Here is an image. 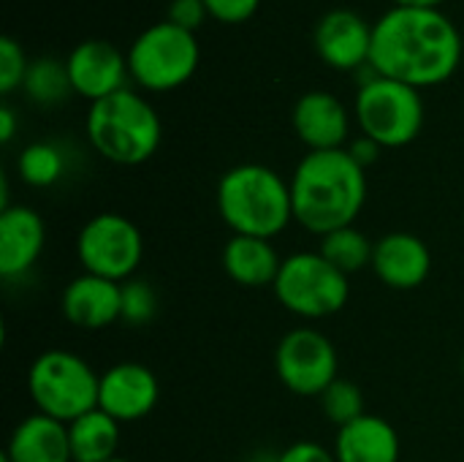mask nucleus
<instances>
[{
    "label": "nucleus",
    "mask_w": 464,
    "mask_h": 462,
    "mask_svg": "<svg viewBox=\"0 0 464 462\" xmlns=\"http://www.w3.org/2000/svg\"><path fill=\"white\" fill-rule=\"evenodd\" d=\"M272 289L288 313L310 321L340 313L351 297L348 275L329 264L318 251H299L285 256Z\"/></svg>",
    "instance_id": "obj_6"
},
{
    "label": "nucleus",
    "mask_w": 464,
    "mask_h": 462,
    "mask_svg": "<svg viewBox=\"0 0 464 462\" xmlns=\"http://www.w3.org/2000/svg\"><path fill=\"white\" fill-rule=\"evenodd\" d=\"M370 267L383 286L394 291H411L430 278L432 253L421 237L408 231H392L375 242Z\"/></svg>",
    "instance_id": "obj_14"
},
{
    "label": "nucleus",
    "mask_w": 464,
    "mask_h": 462,
    "mask_svg": "<svg viewBox=\"0 0 464 462\" xmlns=\"http://www.w3.org/2000/svg\"><path fill=\"white\" fill-rule=\"evenodd\" d=\"M275 370L285 389L302 398H321L340 370L334 343L318 329H291L275 351Z\"/></svg>",
    "instance_id": "obj_10"
},
{
    "label": "nucleus",
    "mask_w": 464,
    "mask_h": 462,
    "mask_svg": "<svg viewBox=\"0 0 464 462\" xmlns=\"http://www.w3.org/2000/svg\"><path fill=\"white\" fill-rule=\"evenodd\" d=\"M462 370H464V362H462Z\"/></svg>",
    "instance_id": "obj_37"
},
{
    "label": "nucleus",
    "mask_w": 464,
    "mask_h": 462,
    "mask_svg": "<svg viewBox=\"0 0 464 462\" xmlns=\"http://www.w3.org/2000/svg\"><path fill=\"white\" fill-rule=\"evenodd\" d=\"M16 133V117L8 106H0V142L8 144Z\"/></svg>",
    "instance_id": "obj_32"
},
{
    "label": "nucleus",
    "mask_w": 464,
    "mask_h": 462,
    "mask_svg": "<svg viewBox=\"0 0 464 462\" xmlns=\"http://www.w3.org/2000/svg\"><path fill=\"white\" fill-rule=\"evenodd\" d=\"M372 251H375V242H370V237L356 226H343V229L324 234L321 248H318V253L348 278L353 272H362L367 264H372Z\"/></svg>",
    "instance_id": "obj_22"
},
{
    "label": "nucleus",
    "mask_w": 464,
    "mask_h": 462,
    "mask_svg": "<svg viewBox=\"0 0 464 462\" xmlns=\"http://www.w3.org/2000/svg\"><path fill=\"white\" fill-rule=\"evenodd\" d=\"M356 120L362 133L381 147H405L424 125L421 93L397 79L375 76L356 93Z\"/></svg>",
    "instance_id": "obj_8"
},
{
    "label": "nucleus",
    "mask_w": 464,
    "mask_h": 462,
    "mask_svg": "<svg viewBox=\"0 0 464 462\" xmlns=\"http://www.w3.org/2000/svg\"><path fill=\"white\" fill-rule=\"evenodd\" d=\"M22 87L30 95V101H35L41 106H54V103L65 101L68 93H73L65 63H57L52 57H41L35 63H30Z\"/></svg>",
    "instance_id": "obj_23"
},
{
    "label": "nucleus",
    "mask_w": 464,
    "mask_h": 462,
    "mask_svg": "<svg viewBox=\"0 0 464 462\" xmlns=\"http://www.w3.org/2000/svg\"><path fill=\"white\" fill-rule=\"evenodd\" d=\"M277 462H337L334 452L315 441H296L280 452Z\"/></svg>",
    "instance_id": "obj_30"
},
{
    "label": "nucleus",
    "mask_w": 464,
    "mask_h": 462,
    "mask_svg": "<svg viewBox=\"0 0 464 462\" xmlns=\"http://www.w3.org/2000/svg\"><path fill=\"white\" fill-rule=\"evenodd\" d=\"M209 14H207L204 0H171V5H169V22H174V25L190 30V33H196V27Z\"/></svg>",
    "instance_id": "obj_29"
},
{
    "label": "nucleus",
    "mask_w": 464,
    "mask_h": 462,
    "mask_svg": "<svg viewBox=\"0 0 464 462\" xmlns=\"http://www.w3.org/2000/svg\"><path fill=\"white\" fill-rule=\"evenodd\" d=\"M337 462H400V436L383 417L364 414L362 419L337 430L334 438Z\"/></svg>",
    "instance_id": "obj_18"
},
{
    "label": "nucleus",
    "mask_w": 464,
    "mask_h": 462,
    "mask_svg": "<svg viewBox=\"0 0 464 462\" xmlns=\"http://www.w3.org/2000/svg\"><path fill=\"white\" fill-rule=\"evenodd\" d=\"M280 267H283V259H280L277 248L272 245V240L234 234L223 248L226 275L245 289L275 286Z\"/></svg>",
    "instance_id": "obj_20"
},
{
    "label": "nucleus",
    "mask_w": 464,
    "mask_h": 462,
    "mask_svg": "<svg viewBox=\"0 0 464 462\" xmlns=\"http://www.w3.org/2000/svg\"><path fill=\"white\" fill-rule=\"evenodd\" d=\"M315 52L337 71H359L370 63L372 25L353 8H334L315 25Z\"/></svg>",
    "instance_id": "obj_12"
},
{
    "label": "nucleus",
    "mask_w": 464,
    "mask_h": 462,
    "mask_svg": "<svg viewBox=\"0 0 464 462\" xmlns=\"http://www.w3.org/2000/svg\"><path fill=\"white\" fill-rule=\"evenodd\" d=\"M101 376L73 351L49 349L27 370V392L35 411L63 425L98 408Z\"/></svg>",
    "instance_id": "obj_5"
},
{
    "label": "nucleus",
    "mask_w": 464,
    "mask_h": 462,
    "mask_svg": "<svg viewBox=\"0 0 464 462\" xmlns=\"http://www.w3.org/2000/svg\"><path fill=\"white\" fill-rule=\"evenodd\" d=\"M3 455L11 462H73L68 425L35 411L14 428Z\"/></svg>",
    "instance_id": "obj_19"
},
{
    "label": "nucleus",
    "mask_w": 464,
    "mask_h": 462,
    "mask_svg": "<svg viewBox=\"0 0 464 462\" xmlns=\"http://www.w3.org/2000/svg\"><path fill=\"white\" fill-rule=\"evenodd\" d=\"M294 221L310 234L353 226L367 202L364 169L348 150L307 152L291 177Z\"/></svg>",
    "instance_id": "obj_2"
},
{
    "label": "nucleus",
    "mask_w": 464,
    "mask_h": 462,
    "mask_svg": "<svg viewBox=\"0 0 464 462\" xmlns=\"http://www.w3.org/2000/svg\"><path fill=\"white\" fill-rule=\"evenodd\" d=\"M0 462H11V460H8V457H5V455H3V457H0Z\"/></svg>",
    "instance_id": "obj_36"
},
{
    "label": "nucleus",
    "mask_w": 464,
    "mask_h": 462,
    "mask_svg": "<svg viewBox=\"0 0 464 462\" xmlns=\"http://www.w3.org/2000/svg\"><path fill=\"white\" fill-rule=\"evenodd\" d=\"M163 125L150 101L133 90H120L90 103L87 139L98 155L120 166H139L160 147Z\"/></svg>",
    "instance_id": "obj_4"
},
{
    "label": "nucleus",
    "mask_w": 464,
    "mask_h": 462,
    "mask_svg": "<svg viewBox=\"0 0 464 462\" xmlns=\"http://www.w3.org/2000/svg\"><path fill=\"white\" fill-rule=\"evenodd\" d=\"M109 462H130V460H125V457H114V460H109Z\"/></svg>",
    "instance_id": "obj_35"
},
{
    "label": "nucleus",
    "mask_w": 464,
    "mask_h": 462,
    "mask_svg": "<svg viewBox=\"0 0 464 462\" xmlns=\"http://www.w3.org/2000/svg\"><path fill=\"white\" fill-rule=\"evenodd\" d=\"M158 310V297L155 289L147 280H125L122 283V319L130 327H144L155 319Z\"/></svg>",
    "instance_id": "obj_26"
},
{
    "label": "nucleus",
    "mask_w": 464,
    "mask_h": 462,
    "mask_svg": "<svg viewBox=\"0 0 464 462\" xmlns=\"http://www.w3.org/2000/svg\"><path fill=\"white\" fill-rule=\"evenodd\" d=\"M198 60L201 49L196 33L166 19L136 35L128 52V71L144 90L169 93L196 74Z\"/></svg>",
    "instance_id": "obj_7"
},
{
    "label": "nucleus",
    "mask_w": 464,
    "mask_h": 462,
    "mask_svg": "<svg viewBox=\"0 0 464 462\" xmlns=\"http://www.w3.org/2000/svg\"><path fill=\"white\" fill-rule=\"evenodd\" d=\"M345 150L351 152V158H353L362 169H367V166H372V163L378 161V155H381V150H383V147H381L378 142H372L370 136H364V133H362V136H359V139H353Z\"/></svg>",
    "instance_id": "obj_31"
},
{
    "label": "nucleus",
    "mask_w": 464,
    "mask_h": 462,
    "mask_svg": "<svg viewBox=\"0 0 464 462\" xmlns=\"http://www.w3.org/2000/svg\"><path fill=\"white\" fill-rule=\"evenodd\" d=\"M462 63V35L440 8L394 5L372 25L370 65L416 90L443 84Z\"/></svg>",
    "instance_id": "obj_1"
},
{
    "label": "nucleus",
    "mask_w": 464,
    "mask_h": 462,
    "mask_svg": "<svg viewBox=\"0 0 464 462\" xmlns=\"http://www.w3.org/2000/svg\"><path fill=\"white\" fill-rule=\"evenodd\" d=\"M218 212L234 234L275 240L294 221L291 182L261 163H239L218 182Z\"/></svg>",
    "instance_id": "obj_3"
},
{
    "label": "nucleus",
    "mask_w": 464,
    "mask_h": 462,
    "mask_svg": "<svg viewBox=\"0 0 464 462\" xmlns=\"http://www.w3.org/2000/svg\"><path fill=\"white\" fill-rule=\"evenodd\" d=\"M71 90L90 103L125 90L128 57L109 41H82L65 57Z\"/></svg>",
    "instance_id": "obj_13"
},
{
    "label": "nucleus",
    "mask_w": 464,
    "mask_h": 462,
    "mask_svg": "<svg viewBox=\"0 0 464 462\" xmlns=\"http://www.w3.org/2000/svg\"><path fill=\"white\" fill-rule=\"evenodd\" d=\"M204 5L212 19L223 25H239V22H247L258 11L261 0H204Z\"/></svg>",
    "instance_id": "obj_28"
},
{
    "label": "nucleus",
    "mask_w": 464,
    "mask_h": 462,
    "mask_svg": "<svg viewBox=\"0 0 464 462\" xmlns=\"http://www.w3.org/2000/svg\"><path fill=\"white\" fill-rule=\"evenodd\" d=\"M160 384L147 365L139 362H120L101 376L98 389V408L109 414L114 422H141L158 406Z\"/></svg>",
    "instance_id": "obj_11"
},
{
    "label": "nucleus",
    "mask_w": 464,
    "mask_h": 462,
    "mask_svg": "<svg viewBox=\"0 0 464 462\" xmlns=\"http://www.w3.org/2000/svg\"><path fill=\"white\" fill-rule=\"evenodd\" d=\"M446 0H394V5H408V8H440Z\"/></svg>",
    "instance_id": "obj_33"
},
{
    "label": "nucleus",
    "mask_w": 464,
    "mask_h": 462,
    "mask_svg": "<svg viewBox=\"0 0 464 462\" xmlns=\"http://www.w3.org/2000/svg\"><path fill=\"white\" fill-rule=\"evenodd\" d=\"M46 242L44 218L24 204L0 212V278H22L33 270Z\"/></svg>",
    "instance_id": "obj_17"
},
{
    "label": "nucleus",
    "mask_w": 464,
    "mask_h": 462,
    "mask_svg": "<svg viewBox=\"0 0 464 462\" xmlns=\"http://www.w3.org/2000/svg\"><path fill=\"white\" fill-rule=\"evenodd\" d=\"M321 408L326 414V419L332 425L345 428L356 419H362L367 411H364V395L362 389L353 384V381H345V378H337L324 395H321Z\"/></svg>",
    "instance_id": "obj_25"
},
{
    "label": "nucleus",
    "mask_w": 464,
    "mask_h": 462,
    "mask_svg": "<svg viewBox=\"0 0 464 462\" xmlns=\"http://www.w3.org/2000/svg\"><path fill=\"white\" fill-rule=\"evenodd\" d=\"M19 177L33 185V188H49L54 185L63 172H65V155L60 147H54L52 142H35L27 144L16 161Z\"/></svg>",
    "instance_id": "obj_24"
},
{
    "label": "nucleus",
    "mask_w": 464,
    "mask_h": 462,
    "mask_svg": "<svg viewBox=\"0 0 464 462\" xmlns=\"http://www.w3.org/2000/svg\"><path fill=\"white\" fill-rule=\"evenodd\" d=\"M280 455H272V452H258V455H253L250 462H277Z\"/></svg>",
    "instance_id": "obj_34"
},
{
    "label": "nucleus",
    "mask_w": 464,
    "mask_h": 462,
    "mask_svg": "<svg viewBox=\"0 0 464 462\" xmlns=\"http://www.w3.org/2000/svg\"><path fill=\"white\" fill-rule=\"evenodd\" d=\"M144 256L139 226L117 212L90 218L76 237V259L84 272L125 283L136 275Z\"/></svg>",
    "instance_id": "obj_9"
},
{
    "label": "nucleus",
    "mask_w": 464,
    "mask_h": 462,
    "mask_svg": "<svg viewBox=\"0 0 464 462\" xmlns=\"http://www.w3.org/2000/svg\"><path fill=\"white\" fill-rule=\"evenodd\" d=\"M68 441L73 462L114 460L120 447V422H114L101 408H92L68 425Z\"/></svg>",
    "instance_id": "obj_21"
},
{
    "label": "nucleus",
    "mask_w": 464,
    "mask_h": 462,
    "mask_svg": "<svg viewBox=\"0 0 464 462\" xmlns=\"http://www.w3.org/2000/svg\"><path fill=\"white\" fill-rule=\"evenodd\" d=\"M27 68H30V63L24 57L22 44H16L11 35H3L0 38V93L8 95L16 87H22Z\"/></svg>",
    "instance_id": "obj_27"
},
{
    "label": "nucleus",
    "mask_w": 464,
    "mask_h": 462,
    "mask_svg": "<svg viewBox=\"0 0 464 462\" xmlns=\"http://www.w3.org/2000/svg\"><path fill=\"white\" fill-rule=\"evenodd\" d=\"M60 308L68 324L79 329H103L122 319V283L82 272L65 286Z\"/></svg>",
    "instance_id": "obj_16"
},
{
    "label": "nucleus",
    "mask_w": 464,
    "mask_h": 462,
    "mask_svg": "<svg viewBox=\"0 0 464 462\" xmlns=\"http://www.w3.org/2000/svg\"><path fill=\"white\" fill-rule=\"evenodd\" d=\"M294 131L296 136L310 147V152L324 150H345L348 133H351V117L345 103L326 93L313 90L304 93L294 106Z\"/></svg>",
    "instance_id": "obj_15"
}]
</instances>
